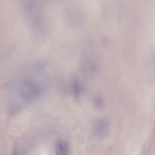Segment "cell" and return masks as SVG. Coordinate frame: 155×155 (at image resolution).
<instances>
[{
	"label": "cell",
	"mask_w": 155,
	"mask_h": 155,
	"mask_svg": "<svg viewBox=\"0 0 155 155\" xmlns=\"http://www.w3.org/2000/svg\"><path fill=\"white\" fill-rule=\"evenodd\" d=\"M70 89L74 100L78 102L80 101L81 93V85L78 79H72L70 83Z\"/></svg>",
	"instance_id": "obj_2"
},
{
	"label": "cell",
	"mask_w": 155,
	"mask_h": 155,
	"mask_svg": "<svg viewBox=\"0 0 155 155\" xmlns=\"http://www.w3.org/2000/svg\"><path fill=\"white\" fill-rule=\"evenodd\" d=\"M93 106L97 110H102L105 107V101L104 97L101 95L96 96L93 100Z\"/></svg>",
	"instance_id": "obj_4"
},
{
	"label": "cell",
	"mask_w": 155,
	"mask_h": 155,
	"mask_svg": "<svg viewBox=\"0 0 155 155\" xmlns=\"http://www.w3.org/2000/svg\"><path fill=\"white\" fill-rule=\"evenodd\" d=\"M56 155H68V149L67 144L64 141L59 142L56 146Z\"/></svg>",
	"instance_id": "obj_3"
},
{
	"label": "cell",
	"mask_w": 155,
	"mask_h": 155,
	"mask_svg": "<svg viewBox=\"0 0 155 155\" xmlns=\"http://www.w3.org/2000/svg\"><path fill=\"white\" fill-rule=\"evenodd\" d=\"M109 127V121L105 118H101L96 119L94 124L95 133L99 137H102L106 135L108 131Z\"/></svg>",
	"instance_id": "obj_1"
}]
</instances>
